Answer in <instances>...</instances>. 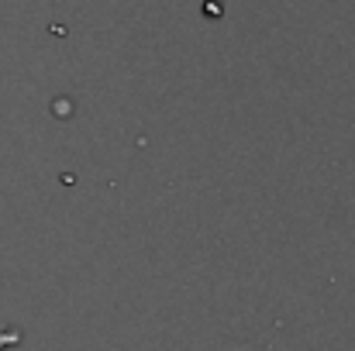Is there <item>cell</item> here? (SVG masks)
<instances>
[{"instance_id":"cell-1","label":"cell","mask_w":355,"mask_h":351,"mask_svg":"<svg viewBox=\"0 0 355 351\" xmlns=\"http://www.w3.org/2000/svg\"><path fill=\"white\" fill-rule=\"evenodd\" d=\"M10 345H21V334H17V331H3V334H0V351L10 348Z\"/></svg>"}]
</instances>
